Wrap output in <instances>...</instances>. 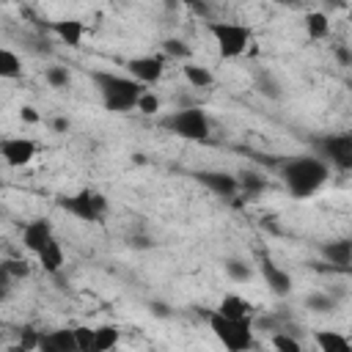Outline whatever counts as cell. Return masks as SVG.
<instances>
[{
  "label": "cell",
  "instance_id": "obj_1",
  "mask_svg": "<svg viewBox=\"0 0 352 352\" xmlns=\"http://www.w3.org/2000/svg\"><path fill=\"white\" fill-rule=\"evenodd\" d=\"M280 179H283L292 198H308L330 179V165L316 154L292 157V160L283 162Z\"/></svg>",
  "mask_w": 352,
  "mask_h": 352
},
{
  "label": "cell",
  "instance_id": "obj_2",
  "mask_svg": "<svg viewBox=\"0 0 352 352\" xmlns=\"http://www.w3.org/2000/svg\"><path fill=\"white\" fill-rule=\"evenodd\" d=\"M91 80L102 96L104 110L110 113H129L143 91V85L126 74H116V72H91Z\"/></svg>",
  "mask_w": 352,
  "mask_h": 352
},
{
  "label": "cell",
  "instance_id": "obj_3",
  "mask_svg": "<svg viewBox=\"0 0 352 352\" xmlns=\"http://www.w3.org/2000/svg\"><path fill=\"white\" fill-rule=\"evenodd\" d=\"M206 322H209V330L220 338V344L226 349L242 352V349L253 346V319L250 316H245V319H226L223 314L209 311Z\"/></svg>",
  "mask_w": 352,
  "mask_h": 352
},
{
  "label": "cell",
  "instance_id": "obj_4",
  "mask_svg": "<svg viewBox=\"0 0 352 352\" xmlns=\"http://www.w3.org/2000/svg\"><path fill=\"white\" fill-rule=\"evenodd\" d=\"M162 126L168 132H173L176 138H184V140H206L212 132L209 116L198 107H184V110L170 113L168 118H162Z\"/></svg>",
  "mask_w": 352,
  "mask_h": 352
},
{
  "label": "cell",
  "instance_id": "obj_5",
  "mask_svg": "<svg viewBox=\"0 0 352 352\" xmlns=\"http://www.w3.org/2000/svg\"><path fill=\"white\" fill-rule=\"evenodd\" d=\"M58 206H60L63 212H69L72 217H77V220L96 223V220H102L104 212H107V198H104L102 192H96V190H80V192H74V195H63V198L58 201Z\"/></svg>",
  "mask_w": 352,
  "mask_h": 352
},
{
  "label": "cell",
  "instance_id": "obj_6",
  "mask_svg": "<svg viewBox=\"0 0 352 352\" xmlns=\"http://www.w3.org/2000/svg\"><path fill=\"white\" fill-rule=\"evenodd\" d=\"M209 33L214 36L223 58H239L250 44V30L239 22H209Z\"/></svg>",
  "mask_w": 352,
  "mask_h": 352
},
{
  "label": "cell",
  "instance_id": "obj_7",
  "mask_svg": "<svg viewBox=\"0 0 352 352\" xmlns=\"http://www.w3.org/2000/svg\"><path fill=\"white\" fill-rule=\"evenodd\" d=\"M316 157L346 173L352 168V135H327L316 140Z\"/></svg>",
  "mask_w": 352,
  "mask_h": 352
},
{
  "label": "cell",
  "instance_id": "obj_8",
  "mask_svg": "<svg viewBox=\"0 0 352 352\" xmlns=\"http://www.w3.org/2000/svg\"><path fill=\"white\" fill-rule=\"evenodd\" d=\"M126 72L140 85H154L162 80L165 72V55H138L126 60Z\"/></svg>",
  "mask_w": 352,
  "mask_h": 352
},
{
  "label": "cell",
  "instance_id": "obj_9",
  "mask_svg": "<svg viewBox=\"0 0 352 352\" xmlns=\"http://www.w3.org/2000/svg\"><path fill=\"white\" fill-rule=\"evenodd\" d=\"M38 146L30 138H0V157L11 168H22L36 157Z\"/></svg>",
  "mask_w": 352,
  "mask_h": 352
},
{
  "label": "cell",
  "instance_id": "obj_10",
  "mask_svg": "<svg viewBox=\"0 0 352 352\" xmlns=\"http://www.w3.org/2000/svg\"><path fill=\"white\" fill-rule=\"evenodd\" d=\"M195 182L204 184L209 192L220 195V198H231L239 192V182L234 173H226V170H198L195 173Z\"/></svg>",
  "mask_w": 352,
  "mask_h": 352
},
{
  "label": "cell",
  "instance_id": "obj_11",
  "mask_svg": "<svg viewBox=\"0 0 352 352\" xmlns=\"http://www.w3.org/2000/svg\"><path fill=\"white\" fill-rule=\"evenodd\" d=\"M52 223L38 217V220H30L25 228H22V245L30 250V253H38L50 239H52Z\"/></svg>",
  "mask_w": 352,
  "mask_h": 352
},
{
  "label": "cell",
  "instance_id": "obj_12",
  "mask_svg": "<svg viewBox=\"0 0 352 352\" xmlns=\"http://www.w3.org/2000/svg\"><path fill=\"white\" fill-rule=\"evenodd\" d=\"M261 275H264V280H267L272 294L286 297L292 292V275L286 270H280L278 264H272V258H267V256L261 258Z\"/></svg>",
  "mask_w": 352,
  "mask_h": 352
},
{
  "label": "cell",
  "instance_id": "obj_13",
  "mask_svg": "<svg viewBox=\"0 0 352 352\" xmlns=\"http://www.w3.org/2000/svg\"><path fill=\"white\" fill-rule=\"evenodd\" d=\"M38 349L41 352H74V330H50L38 333Z\"/></svg>",
  "mask_w": 352,
  "mask_h": 352
},
{
  "label": "cell",
  "instance_id": "obj_14",
  "mask_svg": "<svg viewBox=\"0 0 352 352\" xmlns=\"http://www.w3.org/2000/svg\"><path fill=\"white\" fill-rule=\"evenodd\" d=\"M38 264L44 267V272H50V275H58L60 270H63V261H66V256H63V248H60V242L52 236L38 253Z\"/></svg>",
  "mask_w": 352,
  "mask_h": 352
},
{
  "label": "cell",
  "instance_id": "obj_15",
  "mask_svg": "<svg viewBox=\"0 0 352 352\" xmlns=\"http://www.w3.org/2000/svg\"><path fill=\"white\" fill-rule=\"evenodd\" d=\"M52 33L66 47H80V41L85 36V25L80 19H58V22H52Z\"/></svg>",
  "mask_w": 352,
  "mask_h": 352
},
{
  "label": "cell",
  "instance_id": "obj_16",
  "mask_svg": "<svg viewBox=\"0 0 352 352\" xmlns=\"http://www.w3.org/2000/svg\"><path fill=\"white\" fill-rule=\"evenodd\" d=\"M322 256L333 264V267H338L341 272H346L349 270V258H352V248H349V242L346 239H336V242H324L322 248Z\"/></svg>",
  "mask_w": 352,
  "mask_h": 352
},
{
  "label": "cell",
  "instance_id": "obj_17",
  "mask_svg": "<svg viewBox=\"0 0 352 352\" xmlns=\"http://www.w3.org/2000/svg\"><path fill=\"white\" fill-rule=\"evenodd\" d=\"M217 314H223L226 319H245V316H250L253 311H250V302L242 297V294H223V300H220V305L214 308Z\"/></svg>",
  "mask_w": 352,
  "mask_h": 352
},
{
  "label": "cell",
  "instance_id": "obj_18",
  "mask_svg": "<svg viewBox=\"0 0 352 352\" xmlns=\"http://www.w3.org/2000/svg\"><path fill=\"white\" fill-rule=\"evenodd\" d=\"M314 341H316V346L322 352H346L352 346V341L346 336H341L338 330H316Z\"/></svg>",
  "mask_w": 352,
  "mask_h": 352
},
{
  "label": "cell",
  "instance_id": "obj_19",
  "mask_svg": "<svg viewBox=\"0 0 352 352\" xmlns=\"http://www.w3.org/2000/svg\"><path fill=\"white\" fill-rule=\"evenodd\" d=\"M305 33H308V38H314V41L327 38V36H330V16H327L324 11H311V14L305 16Z\"/></svg>",
  "mask_w": 352,
  "mask_h": 352
},
{
  "label": "cell",
  "instance_id": "obj_20",
  "mask_svg": "<svg viewBox=\"0 0 352 352\" xmlns=\"http://www.w3.org/2000/svg\"><path fill=\"white\" fill-rule=\"evenodd\" d=\"M182 74H184V80H187L192 88H209V85L214 82V74H212L206 66H198V63H190V60H184Z\"/></svg>",
  "mask_w": 352,
  "mask_h": 352
},
{
  "label": "cell",
  "instance_id": "obj_21",
  "mask_svg": "<svg viewBox=\"0 0 352 352\" xmlns=\"http://www.w3.org/2000/svg\"><path fill=\"white\" fill-rule=\"evenodd\" d=\"M118 338H121V330H118V327H113V324L96 327V330H94V352H107V349H113V346L118 344Z\"/></svg>",
  "mask_w": 352,
  "mask_h": 352
},
{
  "label": "cell",
  "instance_id": "obj_22",
  "mask_svg": "<svg viewBox=\"0 0 352 352\" xmlns=\"http://www.w3.org/2000/svg\"><path fill=\"white\" fill-rule=\"evenodd\" d=\"M22 77V60L16 52L0 47V80H16Z\"/></svg>",
  "mask_w": 352,
  "mask_h": 352
},
{
  "label": "cell",
  "instance_id": "obj_23",
  "mask_svg": "<svg viewBox=\"0 0 352 352\" xmlns=\"http://www.w3.org/2000/svg\"><path fill=\"white\" fill-rule=\"evenodd\" d=\"M236 182H239V190H242L245 195H258V192L267 190V176H261V173H256V170H242V173L236 176Z\"/></svg>",
  "mask_w": 352,
  "mask_h": 352
},
{
  "label": "cell",
  "instance_id": "obj_24",
  "mask_svg": "<svg viewBox=\"0 0 352 352\" xmlns=\"http://www.w3.org/2000/svg\"><path fill=\"white\" fill-rule=\"evenodd\" d=\"M162 52H165V58H173V60H190V55H192V50L187 47V41L173 38V36L162 41Z\"/></svg>",
  "mask_w": 352,
  "mask_h": 352
},
{
  "label": "cell",
  "instance_id": "obj_25",
  "mask_svg": "<svg viewBox=\"0 0 352 352\" xmlns=\"http://www.w3.org/2000/svg\"><path fill=\"white\" fill-rule=\"evenodd\" d=\"M226 275L234 280V283H248L250 280V275H253V270L242 261V258H226Z\"/></svg>",
  "mask_w": 352,
  "mask_h": 352
},
{
  "label": "cell",
  "instance_id": "obj_26",
  "mask_svg": "<svg viewBox=\"0 0 352 352\" xmlns=\"http://www.w3.org/2000/svg\"><path fill=\"white\" fill-rule=\"evenodd\" d=\"M336 305H338V300L330 297V294H308L305 297V308L314 311V314H333Z\"/></svg>",
  "mask_w": 352,
  "mask_h": 352
},
{
  "label": "cell",
  "instance_id": "obj_27",
  "mask_svg": "<svg viewBox=\"0 0 352 352\" xmlns=\"http://www.w3.org/2000/svg\"><path fill=\"white\" fill-rule=\"evenodd\" d=\"M256 91L261 96H267V99H280L283 96V91H280V85H278V80L272 74H258L256 77Z\"/></svg>",
  "mask_w": 352,
  "mask_h": 352
},
{
  "label": "cell",
  "instance_id": "obj_28",
  "mask_svg": "<svg viewBox=\"0 0 352 352\" xmlns=\"http://www.w3.org/2000/svg\"><path fill=\"white\" fill-rule=\"evenodd\" d=\"M44 80H47L52 88H69L72 74H69V69H66V66H47Z\"/></svg>",
  "mask_w": 352,
  "mask_h": 352
},
{
  "label": "cell",
  "instance_id": "obj_29",
  "mask_svg": "<svg viewBox=\"0 0 352 352\" xmlns=\"http://www.w3.org/2000/svg\"><path fill=\"white\" fill-rule=\"evenodd\" d=\"M270 344L275 346V349H280V352H300L302 349V344L294 338V336H289V333H283V330H278V333H272V338H270Z\"/></svg>",
  "mask_w": 352,
  "mask_h": 352
},
{
  "label": "cell",
  "instance_id": "obj_30",
  "mask_svg": "<svg viewBox=\"0 0 352 352\" xmlns=\"http://www.w3.org/2000/svg\"><path fill=\"white\" fill-rule=\"evenodd\" d=\"M135 110H140L143 116H157V110H160V96L151 94V91H140V96H138V102H135Z\"/></svg>",
  "mask_w": 352,
  "mask_h": 352
},
{
  "label": "cell",
  "instance_id": "obj_31",
  "mask_svg": "<svg viewBox=\"0 0 352 352\" xmlns=\"http://www.w3.org/2000/svg\"><path fill=\"white\" fill-rule=\"evenodd\" d=\"M3 267H6V272H8L14 280H22V278H28V275H30V264H28V261H22V258H6V261H3Z\"/></svg>",
  "mask_w": 352,
  "mask_h": 352
},
{
  "label": "cell",
  "instance_id": "obj_32",
  "mask_svg": "<svg viewBox=\"0 0 352 352\" xmlns=\"http://www.w3.org/2000/svg\"><path fill=\"white\" fill-rule=\"evenodd\" d=\"M74 344L80 352H94V330L91 327H74Z\"/></svg>",
  "mask_w": 352,
  "mask_h": 352
},
{
  "label": "cell",
  "instance_id": "obj_33",
  "mask_svg": "<svg viewBox=\"0 0 352 352\" xmlns=\"http://www.w3.org/2000/svg\"><path fill=\"white\" fill-rule=\"evenodd\" d=\"M14 349H38V330H33V327H22L19 344H16Z\"/></svg>",
  "mask_w": 352,
  "mask_h": 352
},
{
  "label": "cell",
  "instance_id": "obj_34",
  "mask_svg": "<svg viewBox=\"0 0 352 352\" xmlns=\"http://www.w3.org/2000/svg\"><path fill=\"white\" fill-rule=\"evenodd\" d=\"M11 283H14V278L6 272V267H3V261H0V302L8 300V294H11Z\"/></svg>",
  "mask_w": 352,
  "mask_h": 352
},
{
  "label": "cell",
  "instance_id": "obj_35",
  "mask_svg": "<svg viewBox=\"0 0 352 352\" xmlns=\"http://www.w3.org/2000/svg\"><path fill=\"white\" fill-rule=\"evenodd\" d=\"M19 118H22V124H38V110L33 107V104H22L19 107Z\"/></svg>",
  "mask_w": 352,
  "mask_h": 352
},
{
  "label": "cell",
  "instance_id": "obj_36",
  "mask_svg": "<svg viewBox=\"0 0 352 352\" xmlns=\"http://www.w3.org/2000/svg\"><path fill=\"white\" fill-rule=\"evenodd\" d=\"M69 126H72V121H69L66 116H55V118H52V132L63 135V132H69Z\"/></svg>",
  "mask_w": 352,
  "mask_h": 352
},
{
  "label": "cell",
  "instance_id": "obj_37",
  "mask_svg": "<svg viewBox=\"0 0 352 352\" xmlns=\"http://www.w3.org/2000/svg\"><path fill=\"white\" fill-rule=\"evenodd\" d=\"M148 308H151V314H154V316H162V319H165V316H170L168 305H165V302H160V300H154V302H151Z\"/></svg>",
  "mask_w": 352,
  "mask_h": 352
},
{
  "label": "cell",
  "instance_id": "obj_38",
  "mask_svg": "<svg viewBox=\"0 0 352 352\" xmlns=\"http://www.w3.org/2000/svg\"><path fill=\"white\" fill-rule=\"evenodd\" d=\"M336 58L341 60V66H349V63H352V55H349L346 47H338V50H336Z\"/></svg>",
  "mask_w": 352,
  "mask_h": 352
},
{
  "label": "cell",
  "instance_id": "obj_39",
  "mask_svg": "<svg viewBox=\"0 0 352 352\" xmlns=\"http://www.w3.org/2000/svg\"><path fill=\"white\" fill-rule=\"evenodd\" d=\"M129 245H135V248H148L151 242H148V239H143V236H135V239H129Z\"/></svg>",
  "mask_w": 352,
  "mask_h": 352
},
{
  "label": "cell",
  "instance_id": "obj_40",
  "mask_svg": "<svg viewBox=\"0 0 352 352\" xmlns=\"http://www.w3.org/2000/svg\"><path fill=\"white\" fill-rule=\"evenodd\" d=\"M278 3H283V6H297V0H278Z\"/></svg>",
  "mask_w": 352,
  "mask_h": 352
},
{
  "label": "cell",
  "instance_id": "obj_41",
  "mask_svg": "<svg viewBox=\"0 0 352 352\" xmlns=\"http://www.w3.org/2000/svg\"><path fill=\"white\" fill-rule=\"evenodd\" d=\"M0 190H3V182H0Z\"/></svg>",
  "mask_w": 352,
  "mask_h": 352
}]
</instances>
